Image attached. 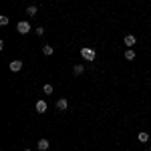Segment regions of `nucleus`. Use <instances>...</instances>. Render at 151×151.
I'll list each match as a JSON object with an SVG mask.
<instances>
[{
    "label": "nucleus",
    "instance_id": "f257e3e1",
    "mask_svg": "<svg viewBox=\"0 0 151 151\" xmlns=\"http://www.w3.org/2000/svg\"><path fill=\"white\" fill-rule=\"evenodd\" d=\"M81 57L85 58V60H95L97 52H95V48H91V47H83L81 48Z\"/></svg>",
    "mask_w": 151,
    "mask_h": 151
},
{
    "label": "nucleus",
    "instance_id": "f03ea898",
    "mask_svg": "<svg viewBox=\"0 0 151 151\" xmlns=\"http://www.w3.org/2000/svg\"><path fill=\"white\" fill-rule=\"evenodd\" d=\"M30 28H32V26L26 22V20H20V22L16 24V30H18V35H28V32H30Z\"/></svg>",
    "mask_w": 151,
    "mask_h": 151
},
{
    "label": "nucleus",
    "instance_id": "7ed1b4c3",
    "mask_svg": "<svg viewBox=\"0 0 151 151\" xmlns=\"http://www.w3.org/2000/svg\"><path fill=\"white\" fill-rule=\"evenodd\" d=\"M57 109L60 111V113H63V111H67V109H69V101H67L65 97H60V99L57 101Z\"/></svg>",
    "mask_w": 151,
    "mask_h": 151
},
{
    "label": "nucleus",
    "instance_id": "20e7f679",
    "mask_svg": "<svg viewBox=\"0 0 151 151\" xmlns=\"http://www.w3.org/2000/svg\"><path fill=\"white\" fill-rule=\"evenodd\" d=\"M10 70L12 73H18V70H22V60H10Z\"/></svg>",
    "mask_w": 151,
    "mask_h": 151
},
{
    "label": "nucleus",
    "instance_id": "39448f33",
    "mask_svg": "<svg viewBox=\"0 0 151 151\" xmlns=\"http://www.w3.org/2000/svg\"><path fill=\"white\" fill-rule=\"evenodd\" d=\"M35 109H36V113H47L48 105L45 103V101H36V105H35Z\"/></svg>",
    "mask_w": 151,
    "mask_h": 151
},
{
    "label": "nucleus",
    "instance_id": "423d86ee",
    "mask_svg": "<svg viewBox=\"0 0 151 151\" xmlns=\"http://www.w3.org/2000/svg\"><path fill=\"white\" fill-rule=\"evenodd\" d=\"M48 147H50V143H48V139H40L38 143H36V149H38V151H47Z\"/></svg>",
    "mask_w": 151,
    "mask_h": 151
},
{
    "label": "nucleus",
    "instance_id": "0eeeda50",
    "mask_svg": "<svg viewBox=\"0 0 151 151\" xmlns=\"http://www.w3.org/2000/svg\"><path fill=\"white\" fill-rule=\"evenodd\" d=\"M135 42H137V38H135L133 35H127V36H125V47H127V48H131Z\"/></svg>",
    "mask_w": 151,
    "mask_h": 151
},
{
    "label": "nucleus",
    "instance_id": "6e6552de",
    "mask_svg": "<svg viewBox=\"0 0 151 151\" xmlns=\"http://www.w3.org/2000/svg\"><path fill=\"white\" fill-rule=\"evenodd\" d=\"M137 141H141V143H147V141H149V133H147V131H141L139 135H137Z\"/></svg>",
    "mask_w": 151,
    "mask_h": 151
},
{
    "label": "nucleus",
    "instance_id": "1a4fd4ad",
    "mask_svg": "<svg viewBox=\"0 0 151 151\" xmlns=\"http://www.w3.org/2000/svg\"><path fill=\"white\" fill-rule=\"evenodd\" d=\"M83 73H85V67H83V65H75V67H73V75H75V77H77V75H83Z\"/></svg>",
    "mask_w": 151,
    "mask_h": 151
},
{
    "label": "nucleus",
    "instance_id": "9d476101",
    "mask_svg": "<svg viewBox=\"0 0 151 151\" xmlns=\"http://www.w3.org/2000/svg\"><path fill=\"white\" fill-rule=\"evenodd\" d=\"M42 52H45L47 57H50V55H52L55 50H52V47H50V45H42Z\"/></svg>",
    "mask_w": 151,
    "mask_h": 151
},
{
    "label": "nucleus",
    "instance_id": "9b49d317",
    "mask_svg": "<svg viewBox=\"0 0 151 151\" xmlns=\"http://www.w3.org/2000/svg\"><path fill=\"white\" fill-rule=\"evenodd\" d=\"M52 91H55V89H52V85H48V83L42 87V93L45 95H52Z\"/></svg>",
    "mask_w": 151,
    "mask_h": 151
},
{
    "label": "nucleus",
    "instance_id": "f8f14e48",
    "mask_svg": "<svg viewBox=\"0 0 151 151\" xmlns=\"http://www.w3.org/2000/svg\"><path fill=\"white\" fill-rule=\"evenodd\" d=\"M36 12H38L36 6H28V8H26V14H28V16H36Z\"/></svg>",
    "mask_w": 151,
    "mask_h": 151
},
{
    "label": "nucleus",
    "instance_id": "ddd939ff",
    "mask_svg": "<svg viewBox=\"0 0 151 151\" xmlns=\"http://www.w3.org/2000/svg\"><path fill=\"white\" fill-rule=\"evenodd\" d=\"M125 58H127V60H133V58H135V52H133L131 48H127V50H125Z\"/></svg>",
    "mask_w": 151,
    "mask_h": 151
},
{
    "label": "nucleus",
    "instance_id": "4468645a",
    "mask_svg": "<svg viewBox=\"0 0 151 151\" xmlns=\"http://www.w3.org/2000/svg\"><path fill=\"white\" fill-rule=\"evenodd\" d=\"M0 24H2V26H6V24H8V16H6V14H2V16H0Z\"/></svg>",
    "mask_w": 151,
    "mask_h": 151
},
{
    "label": "nucleus",
    "instance_id": "2eb2a0df",
    "mask_svg": "<svg viewBox=\"0 0 151 151\" xmlns=\"http://www.w3.org/2000/svg\"><path fill=\"white\" fill-rule=\"evenodd\" d=\"M35 32L38 36H42V35H45V28H42V26H38V28H35Z\"/></svg>",
    "mask_w": 151,
    "mask_h": 151
},
{
    "label": "nucleus",
    "instance_id": "dca6fc26",
    "mask_svg": "<svg viewBox=\"0 0 151 151\" xmlns=\"http://www.w3.org/2000/svg\"><path fill=\"white\" fill-rule=\"evenodd\" d=\"M22 151H32V149H22Z\"/></svg>",
    "mask_w": 151,
    "mask_h": 151
},
{
    "label": "nucleus",
    "instance_id": "f3484780",
    "mask_svg": "<svg viewBox=\"0 0 151 151\" xmlns=\"http://www.w3.org/2000/svg\"><path fill=\"white\" fill-rule=\"evenodd\" d=\"M149 151H151V147H149Z\"/></svg>",
    "mask_w": 151,
    "mask_h": 151
}]
</instances>
